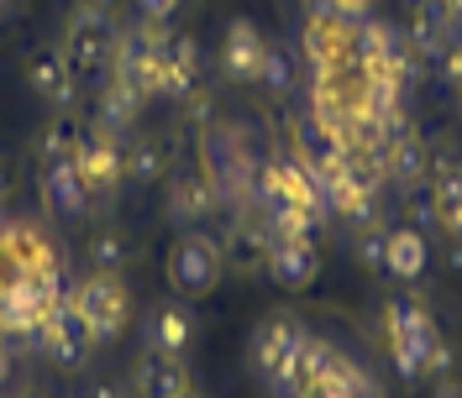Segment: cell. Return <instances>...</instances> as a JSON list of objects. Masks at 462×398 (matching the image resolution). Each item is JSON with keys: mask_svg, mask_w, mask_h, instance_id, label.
<instances>
[{"mask_svg": "<svg viewBox=\"0 0 462 398\" xmlns=\"http://www.w3.org/2000/svg\"><path fill=\"white\" fill-rule=\"evenodd\" d=\"M378 152H383V178H389V184H400V189H420V184L431 178V168H426V142H420L415 131L383 137Z\"/></svg>", "mask_w": 462, "mask_h": 398, "instance_id": "19", "label": "cell"}, {"mask_svg": "<svg viewBox=\"0 0 462 398\" xmlns=\"http://www.w3.org/2000/svg\"><path fill=\"white\" fill-rule=\"evenodd\" d=\"M383 325H389V362H394V372L404 383H420L426 377V357H431L436 336H441L431 310L415 294H394L389 310H383Z\"/></svg>", "mask_w": 462, "mask_h": 398, "instance_id": "1", "label": "cell"}, {"mask_svg": "<svg viewBox=\"0 0 462 398\" xmlns=\"http://www.w3.org/2000/svg\"><path fill=\"white\" fill-rule=\"evenodd\" d=\"M457 362H452V346H447V336H436V346H431V357H426V377L420 383H441V377H457Z\"/></svg>", "mask_w": 462, "mask_h": 398, "instance_id": "27", "label": "cell"}, {"mask_svg": "<svg viewBox=\"0 0 462 398\" xmlns=\"http://www.w3.org/2000/svg\"><path fill=\"white\" fill-rule=\"evenodd\" d=\"M216 199H221V189L210 184L205 168L169 173V221L173 226H195V221H205V215L216 210Z\"/></svg>", "mask_w": 462, "mask_h": 398, "instance_id": "14", "label": "cell"}, {"mask_svg": "<svg viewBox=\"0 0 462 398\" xmlns=\"http://www.w3.org/2000/svg\"><path fill=\"white\" fill-rule=\"evenodd\" d=\"M0 11H5V0H0Z\"/></svg>", "mask_w": 462, "mask_h": 398, "instance_id": "41", "label": "cell"}, {"mask_svg": "<svg viewBox=\"0 0 462 398\" xmlns=\"http://www.w3.org/2000/svg\"><path fill=\"white\" fill-rule=\"evenodd\" d=\"M320 273V252L310 236H300V241H273L268 247V278H279L284 288H305L316 284Z\"/></svg>", "mask_w": 462, "mask_h": 398, "instance_id": "21", "label": "cell"}, {"mask_svg": "<svg viewBox=\"0 0 462 398\" xmlns=\"http://www.w3.org/2000/svg\"><path fill=\"white\" fill-rule=\"evenodd\" d=\"M352 27L357 22H342L331 11H310L305 27H300V63L305 74H342V68H357L352 63Z\"/></svg>", "mask_w": 462, "mask_h": 398, "instance_id": "4", "label": "cell"}, {"mask_svg": "<svg viewBox=\"0 0 462 398\" xmlns=\"http://www.w3.org/2000/svg\"><path fill=\"white\" fill-rule=\"evenodd\" d=\"M173 398H200V388H195V383H189V388H179V393Z\"/></svg>", "mask_w": 462, "mask_h": 398, "instance_id": "38", "label": "cell"}, {"mask_svg": "<svg viewBox=\"0 0 462 398\" xmlns=\"http://www.w3.org/2000/svg\"><path fill=\"white\" fill-rule=\"evenodd\" d=\"M441 5V16L452 22V32H462V0H436Z\"/></svg>", "mask_w": 462, "mask_h": 398, "instance_id": "35", "label": "cell"}, {"mask_svg": "<svg viewBox=\"0 0 462 398\" xmlns=\"http://www.w3.org/2000/svg\"><path fill=\"white\" fill-rule=\"evenodd\" d=\"M85 257H89V267H95V273H121V267H126V257H132V247H126V236H121V231H100V236L85 247Z\"/></svg>", "mask_w": 462, "mask_h": 398, "instance_id": "26", "label": "cell"}, {"mask_svg": "<svg viewBox=\"0 0 462 398\" xmlns=\"http://www.w3.org/2000/svg\"><path fill=\"white\" fill-rule=\"evenodd\" d=\"M0 257L11 273H58V247L32 226V221H5V241H0Z\"/></svg>", "mask_w": 462, "mask_h": 398, "instance_id": "13", "label": "cell"}, {"mask_svg": "<svg viewBox=\"0 0 462 398\" xmlns=\"http://www.w3.org/2000/svg\"><path fill=\"white\" fill-rule=\"evenodd\" d=\"M37 189H42V210L58 215V221H79V215H89V204H95L74 163H48Z\"/></svg>", "mask_w": 462, "mask_h": 398, "instance_id": "16", "label": "cell"}, {"mask_svg": "<svg viewBox=\"0 0 462 398\" xmlns=\"http://www.w3.org/2000/svg\"><path fill=\"white\" fill-rule=\"evenodd\" d=\"M200 42L195 37H169L163 42V53H158V95H169V100H184L189 89H200Z\"/></svg>", "mask_w": 462, "mask_h": 398, "instance_id": "15", "label": "cell"}, {"mask_svg": "<svg viewBox=\"0 0 462 398\" xmlns=\"http://www.w3.org/2000/svg\"><path fill=\"white\" fill-rule=\"evenodd\" d=\"M179 111H184V126H205L210 111H216V100H210V89H189V95L179 100Z\"/></svg>", "mask_w": 462, "mask_h": 398, "instance_id": "28", "label": "cell"}, {"mask_svg": "<svg viewBox=\"0 0 462 398\" xmlns=\"http://www.w3.org/2000/svg\"><path fill=\"white\" fill-rule=\"evenodd\" d=\"M337 346L326 341V336H310L305 330V341H300V351H294V362H289L284 372V383L273 388L279 398H316L320 393V383H326V372L337 367Z\"/></svg>", "mask_w": 462, "mask_h": 398, "instance_id": "9", "label": "cell"}, {"mask_svg": "<svg viewBox=\"0 0 462 398\" xmlns=\"http://www.w3.org/2000/svg\"><path fill=\"white\" fill-rule=\"evenodd\" d=\"M27 85H32V95H37L42 105L69 111L74 95H79V74L69 68L63 48H42V53H32V63H27Z\"/></svg>", "mask_w": 462, "mask_h": 398, "instance_id": "12", "label": "cell"}, {"mask_svg": "<svg viewBox=\"0 0 462 398\" xmlns=\"http://www.w3.org/2000/svg\"><path fill=\"white\" fill-rule=\"evenodd\" d=\"M32 351H42L53 367L74 372L89 362V351H95V336H89V325L79 320V310L69 304V288H63V299H58V310L32 330Z\"/></svg>", "mask_w": 462, "mask_h": 398, "instance_id": "5", "label": "cell"}, {"mask_svg": "<svg viewBox=\"0 0 462 398\" xmlns=\"http://www.w3.org/2000/svg\"><path fill=\"white\" fill-rule=\"evenodd\" d=\"M447 267H452V273H462V241H452V252H447Z\"/></svg>", "mask_w": 462, "mask_h": 398, "instance_id": "37", "label": "cell"}, {"mask_svg": "<svg viewBox=\"0 0 462 398\" xmlns=\"http://www.w3.org/2000/svg\"><path fill=\"white\" fill-rule=\"evenodd\" d=\"M85 398H132V383H121V377H100Z\"/></svg>", "mask_w": 462, "mask_h": 398, "instance_id": "33", "label": "cell"}, {"mask_svg": "<svg viewBox=\"0 0 462 398\" xmlns=\"http://www.w3.org/2000/svg\"><path fill=\"white\" fill-rule=\"evenodd\" d=\"M69 304L79 310V320L89 325L95 346H111L126 330V314H132V294L116 273H89L79 284H69Z\"/></svg>", "mask_w": 462, "mask_h": 398, "instance_id": "3", "label": "cell"}, {"mask_svg": "<svg viewBox=\"0 0 462 398\" xmlns=\"http://www.w3.org/2000/svg\"><path fill=\"white\" fill-rule=\"evenodd\" d=\"M137 11H143V22H169L179 11V0H137Z\"/></svg>", "mask_w": 462, "mask_h": 398, "instance_id": "32", "label": "cell"}, {"mask_svg": "<svg viewBox=\"0 0 462 398\" xmlns=\"http://www.w3.org/2000/svg\"><path fill=\"white\" fill-rule=\"evenodd\" d=\"M11 377H16V341L0 336V388H11Z\"/></svg>", "mask_w": 462, "mask_h": 398, "instance_id": "31", "label": "cell"}, {"mask_svg": "<svg viewBox=\"0 0 462 398\" xmlns=\"http://www.w3.org/2000/svg\"><path fill=\"white\" fill-rule=\"evenodd\" d=\"M143 105H147L143 95H132L126 85L106 79V85H100V105H95V126H100V131H111V137H121V131L137 121V111H143Z\"/></svg>", "mask_w": 462, "mask_h": 398, "instance_id": "23", "label": "cell"}, {"mask_svg": "<svg viewBox=\"0 0 462 398\" xmlns=\"http://www.w3.org/2000/svg\"><path fill=\"white\" fill-rule=\"evenodd\" d=\"M74 168H79V178H85V189L95 204H111L116 189H121V178H126V168H121V137L100 131V126L85 131V147H79Z\"/></svg>", "mask_w": 462, "mask_h": 398, "instance_id": "8", "label": "cell"}, {"mask_svg": "<svg viewBox=\"0 0 462 398\" xmlns=\"http://www.w3.org/2000/svg\"><path fill=\"white\" fill-rule=\"evenodd\" d=\"M357 262L363 267H383V226L357 231Z\"/></svg>", "mask_w": 462, "mask_h": 398, "instance_id": "29", "label": "cell"}, {"mask_svg": "<svg viewBox=\"0 0 462 398\" xmlns=\"http://www.w3.org/2000/svg\"><path fill=\"white\" fill-rule=\"evenodd\" d=\"M200 336V320L195 310L184 304V299H158L152 310H147V346L152 351H169V357H184L189 346Z\"/></svg>", "mask_w": 462, "mask_h": 398, "instance_id": "11", "label": "cell"}, {"mask_svg": "<svg viewBox=\"0 0 462 398\" xmlns=\"http://www.w3.org/2000/svg\"><path fill=\"white\" fill-rule=\"evenodd\" d=\"M179 388H189V367L184 357H169V351H152L147 346L132 367V398H173Z\"/></svg>", "mask_w": 462, "mask_h": 398, "instance_id": "17", "label": "cell"}, {"mask_svg": "<svg viewBox=\"0 0 462 398\" xmlns=\"http://www.w3.org/2000/svg\"><path fill=\"white\" fill-rule=\"evenodd\" d=\"M221 267H226L221 241L205 236V231H189V236L173 247V257H169V278H173L179 294H205V288H216Z\"/></svg>", "mask_w": 462, "mask_h": 398, "instance_id": "7", "label": "cell"}, {"mask_svg": "<svg viewBox=\"0 0 462 398\" xmlns=\"http://www.w3.org/2000/svg\"><path fill=\"white\" fill-rule=\"evenodd\" d=\"M258 85L268 89V95H289V89H294V53H289V48L268 42L263 68H258Z\"/></svg>", "mask_w": 462, "mask_h": 398, "instance_id": "25", "label": "cell"}, {"mask_svg": "<svg viewBox=\"0 0 462 398\" xmlns=\"http://www.w3.org/2000/svg\"><path fill=\"white\" fill-rule=\"evenodd\" d=\"M79 147H85V131H79L74 121H53V126L42 131L37 158H42V168H48V163H74V158H79Z\"/></svg>", "mask_w": 462, "mask_h": 398, "instance_id": "24", "label": "cell"}, {"mask_svg": "<svg viewBox=\"0 0 462 398\" xmlns=\"http://www.w3.org/2000/svg\"><path fill=\"white\" fill-rule=\"evenodd\" d=\"M436 68H441V79H447L452 89H462V37L447 42V53L436 58Z\"/></svg>", "mask_w": 462, "mask_h": 398, "instance_id": "30", "label": "cell"}, {"mask_svg": "<svg viewBox=\"0 0 462 398\" xmlns=\"http://www.w3.org/2000/svg\"><path fill=\"white\" fill-rule=\"evenodd\" d=\"M346 398H383V388H378V383L368 377V372H357V383L346 388Z\"/></svg>", "mask_w": 462, "mask_h": 398, "instance_id": "34", "label": "cell"}, {"mask_svg": "<svg viewBox=\"0 0 462 398\" xmlns=\"http://www.w3.org/2000/svg\"><path fill=\"white\" fill-rule=\"evenodd\" d=\"M79 5H100V11H111L116 0H79Z\"/></svg>", "mask_w": 462, "mask_h": 398, "instance_id": "39", "label": "cell"}, {"mask_svg": "<svg viewBox=\"0 0 462 398\" xmlns=\"http://www.w3.org/2000/svg\"><path fill=\"white\" fill-rule=\"evenodd\" d=\"M11 189H16V178H11V168L0 163V210H5V199H11Z\"/></svg>", "mask_w": 462, "mask_h": 398, "instance_id": "36", "label": "cell"}, {"mask_svg": "<svg viewBox=\"0 0 462 398\" xmlns=\"http://www.w3.org/2000/svg\"><path fill=\"white\" fill-rule=\"evenodd\" d=\"M300 341H305V325H300V320H289V314H268L258 330H253L247 357H253V372H258L268 388H279V383H284V372H289V362H294Z\"/></svg>", "mask_w": 462, "mask_h": 398, "instance_id": "6", "label": "cell"}, {"mask_svg": "<svg viewBox=\"0 0 462 398\" xmlns=\"http://www.w3.org/2000/svg\"><path fill=\"white\" fill-rule=\"evenodd\" d=\"M169 163H173V147L158 142V137H132V147L121 152V168H126L132 184H158L169 173Z\"/></svg>", "mask_w": 462, "mask_h": 398, "instance_id": "22", "label": "cell"}, {"mask_svg": "<svg viewBox=\"0 0 462 398\" xmlns=\"http://www.w3.org/2000/svg\"><path fill=\"white\" fill-rule=\"evenodd\" d=\"M116 32L121 27L111 22V11H100V5H74L69 32H63V58H69V68L85 74V79H111Z\"/></svg>", "mask_w": 462, "mask_h": 398, "instance_id": "2", "label": "cell"}, {"mask_svg": "<svg viewBox=\"0 0 462 398\" xmlns=\"http://www.w3.org/2000/svg\"><path fill=\"white\" fill-rule=\"evenodd\" d=\"M268 247H273V241H268L263 221H242V226L221 241V257H226V267L236 278H263V273H268Z\"/></svg>", "mask_w": 462, "mask_h": 398, "instance_id": "20", "label": "cell"}, {"mask_svg": "<svg viewBox=\"0 0 462 398\" xmlns=\"http://www.w3.org/2000/svg\"><path fill=\"white\" fill-rule=\"evenodd\" d=\"M263 53H268V42H263V32H258L253 16L226 22V37H221V74H226V79H236V85H258Z\"/></svg>", "mask_w": 462, "mask_h": 398, "instance_id": "10", "label": "cell"}, {"mask_svg": "<svg viewBox=\"0 0 462 398\" xmlns=\"http://www.w3.org/2000/svg\"><path fill=\"white\" fill-rule=\"evenodd\" d=\"M426 267H431V236H420L415 226L383 231V273H389V278L415 284Z\"/></svg>", "mask_w": 462, "mask_h": 398, "instance_id": "18", "label": "cell"}, {"mask_svg": "<svg viewBox=\"0 0 462 398\" xmlns=\"http://www.w3.org/2000/svg\"><path fill=\"white\" fill-rule=\"evenodd\" d=\"M22 398H53V393H42V388H27V393H22Z\"/></svg>", "mask_w": 462, "mask_h": 398, "instance_id": "40", "label": "cell"}]
</instances>
